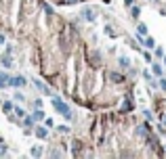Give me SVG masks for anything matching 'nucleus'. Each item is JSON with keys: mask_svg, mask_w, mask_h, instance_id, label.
<instances>
[{"mask_svg": "<svg viewBox=\"0 0 166 159\" xmlns=\"http://www.w3.org/2000/svg\"><path fill=\"white\" fill-rule=\"evenodd\" d=\"M160 86H162V90H166V80H162V82H160Z\"/></svg>", "mask_w": 166, "mask_h": 159, "instance_id": "39448f33", "label": "nucleus"}, {"mask_svg": "<svg viewBox=\"0 0 166 159\" xmlns=\"http://www.w3.org/2000/svg\"><path fill=\"white\" fill-rule=\"evenodd\" d=\"M53 107H55V109H57V111H61V113H63V115H65V117L70 119V107H67V105H65V103H61V101H59V98H53Z\"/></svg>", "mask_w": 166, "mask_h": 159, "instance_id": "f257e3e1", "label": "nucleus"}, {"mask_svg": "<svg viewBox=\"0 0 166 159\" xmlns=\"http://www.w3.org/2000/svg\"><path fill=\"white\" fill-rule=\"evenodd\" d=\"M36 132H38V136H40V138H46V130H44V128H38Z\"/></svg>", "mask_w": 166, "mask_h": 159, "instance_id": "7ed1b4c3", "label": "nucleus"}, {"mask_svg": "<svg viewBox=\"0 0 166 159\" xmlns=\"http://www.w3.org/2000/svg\"><path fill=\"white\" fill-rule=\"evenodd\" d=\"M34 117H36V119H42V117H44V113H42V111H36V115H34Z\"/></svg>", "mask_w": 166, "mask_h": 159, "instance_id": "20e7f679", "label": "nucleus"}, {"mask_svg": "<svg viewBox=\"0 0 166 159\" xmlns=\"http://www.w3.org/2000/svg\"><path fill=\"white\" fill-rule=\"evenodd\" d=\"M8 84H11V86H23V84H25V78H23V76H17V78H8Z\"/></svg>", "mask_w": 166, "mask_h": 159, "instance_id": "f03ea898", "label": "nucleus"}]
</instances>
